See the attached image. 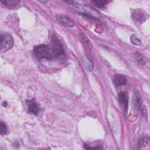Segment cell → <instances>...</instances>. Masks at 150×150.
Here are the masks:
<instances>
[{"label": "cell", "mask_w": 150, "mask_h": 150, "mask_svg": "<svg viewBox=\"0 0 150 150\" xmlns=\"http://www.w3.org/2000/svg\"><path fill=\"white\" fill-rule=\"evenodd\" d=\"M33 53L39 59H51L64 54V50L59 40L53 37L51 45L42 44L35 46L33 47Z\"/></svg>", "instance_id": "obj_1"}, {"label": "cell", "mask_w": 150, "mask_h": 150, "mask_svg": "<svg viewBox=\"0 0 150 150\" xmlns=\"http://www.w3.org/2000/svg\"><path fill=\"white\" fill-rule=\"evenodd\" d=\"M14 45V42L12 36L9 33L1 32L0 34V50L2 52H5L11 49Z\"/></svg>", "instance_id": "obj_2"}, {"label": "cell", "mask_w": 150, "mask_h": 150, "mask_svg": "<svg viewBox=\"0 0 150 150\" xmlns=\"http://www.w3.org/2000/svg\"><path fill=\"white\" fill-rule=\"evenodd\" d=\"M56 19L60 23L64 26L71 28L74 26V22L67 15L64 14H58L56 15Z\"/></svg>", "instance_id": "obj_3"}, {"label": "cell", "mask_w": 150, "mask_h": 150, "mask_svg": "<svg viewBox=\"0 0 150 150\" xmlns=\"http://www.w3.org/2000/svg\"><path fill=\"white\" fill-rule=\"evenodd\" d=\"M142 100L141 96L138 91L135 90L133 93L132 96V104L135 110L139 111L141 108Z\"/></svg>", "instance_id": "obj_4"}, {"label": "cell", "mask_w": 150, "mask_h": 150, "mask_svg": "<svg viewBox=\"0 0 150 150\" xmlns=\"http://www.w3.org/2000/svg\"><path fill=\"white\" fill-rule=\"evenodd\" d=\"M118 101L121 105L123 107L125 114L127 113L128 110V96L127 93L125 91H121L118 95Z\"/></svg>", "instance_id": "obj_5"}, {"label": "cell", "mask_w": 150, "mask_h": 150, "mask_svg": "<svg viewBox=\"0 0 150 150\" xmlns=\"http://www.w3.org/2000/svg\"><path fill=\"white\" fill-rule=\"evenodd\" d=\"M27 104L28 111L34 115H37L39 111V106L35 100L32 99L28 100L27 101Z\"/></svg>", "instance_id": "obj_6"}, {"label": "cell", "mask_w": 150, "mask_h": 150, "mask_svg": "<svg viewBox=\"0 0 150 150\" xmlns=\"http://www.w3.org/2000/svg\"><path fill=\"white\" fill-rule=\"evenodd\" d=\"M112 81L117 87H120L126 84L127 79L122 74H115L113 76Z\"/></svg>", "instance_id": "obj_7"}, {"label": "cell", "mask_w": 150, "mask_h": 150, "mask_svg": "<svg viewBox=\"0 0 150 150\" xmlns=\"http://www.w3.org/2000/svg\"><path fill=\"white\" fill-rule=\"evenodd\" d=\"M132 18L136 22H139L141 23L143 22L146 19L145 13H144L141 10L138 9L134 11L132 13Z\"/></svg>", "instance_id": "obj_8"}, {"label": "cell", "mask_w": 150, "mask_h": 150, "mask_svg": "<svg viewBox=\"0 0 150 150\" xmlns=\"http://www.w3.org/2000/svg\"><path fill=\"white\" fill-rule=\"evenodd\" d=\"M1 2L5 6H6L9 8H13L19 4L20 1H18V0H4V1H2Z\"/></svg>", "instance_id": "obj_9"}, {"label": "cell", "mask_w": 150, "mask_h": 150, "mask_svg": "<svg viewBox=\"0 0 150 150\" xmlns=\"http://www.w3.org/2000/svg\"><path fill=\"white\" fill-rule=\"evenodd\" d=\"M134 60L139 64H144L145 63V60L144 57V56L139 53V52H136L134 54Z\"/></svg>", "instance_id": "obj_10"}, {"label": "cell", "mask_w": 150, "mask_h": 150, "mask_svg": "<svg viewBox=\"0 0 150 150\" xmlns=\"http://www.w3.org/2000/svg\"><path fill=\"white\" fill-rule=\"evenodd\" d=\"M8 128L5 122H4L2 121L0 122V134L1 135H5L7 133Z\"/></svg>", "instance_id": "obj_11"}, {"label": "cell", "mask_w": 150, "mask_h": 150, "mask_svg": "<svg viewBox=\"0 0 150 150\" xmlns=\"http://www.w3.org/2000/svg\"><path fill=\"white\" fill-rule=\"evenodd\" d=\"M131 42L133 45H141L142 44V42L141 40L138 38L136 36H135L134 35H132L131 36Z\"/></svg>", "instance_id": "obj_12"}, {"label": "cell", "mask_w": 150, "mask_h": 150, "mask_svg": "<svg viewBox=\"0 0 150 150\" xmlns=\"http://www.w3.org/2000/svg\"><path fill=\"white\" fill-rule=\"evenodd\" d=\"M80 38L81 39V40L82 42L84 43V45L86 46H87L88 48L90 47H91V43H90V41L89 40V39L83 33H81L80 34Z\"/></svg>", "instance_id": "obj_13"}, {"label": "cell", "mask_w": 150, "mask_h": 150, "mask_svg": "<svg viewBox=\"0 0 150 150\" xmlns=\"http://www.w3.org/2000/svg\"><path fill=\"white\" fill-rule=\"evenodd\" d=\"M92 2L97 7L101 8L104 6L108 2L107 1H92Z\"/></svg>", "instance_id": "obj_14"}, {"label": "cell", "mask_w": 150, "mask_h": 150, "mask_svg": "<svg viewBox=\"0 0 150 150\" xmlns=\"http://www.w3.org/2000/svg\"><path fill=\"white\" fill-rule=\"evenodd\" d=\"M148 141V139H146V138L145 137H141L138 142V146L139 148L142 147L143 145H144L145 144H146V142H147Z\"/></svg>", "instance_id": "obj_15"}, {"label": "cell", "mask_w": 150, "mask_h": 150, "mask_svg": "<svg viewBox=\"0 0 150 150\" xmlns=\"http://www.w3.org/2000/svg\"><path fill=\"white\" fill-rule=\"evenodd\" d=\"M142 112L144 117H147V112H146V109L145 106H143V107L142 108Z\"/></svg>", "instance_id": "obj_16"}, {"label": "cell", "mask_w": 150, "mask_h": 150, "mask_svg": "<svg viewBox=\"0 0 150 150\" xmlns=\"http://www.w3.org/2000/svg\"><path fill=\"white\" fill-rule=\"evenodd\" d=\"M2 105H3V106H5V107H6V105H7V103H6V101H4V102H3V104H2Z\"/></svg>", "instance_id": "obj_17"}]
</instances>
